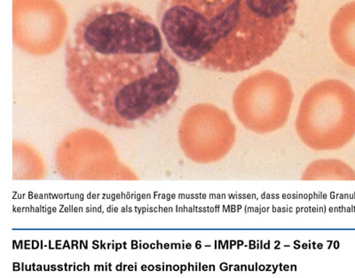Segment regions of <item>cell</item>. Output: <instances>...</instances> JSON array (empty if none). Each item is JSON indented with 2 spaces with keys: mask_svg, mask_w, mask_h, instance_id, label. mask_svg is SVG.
<instances>
[{
  "mask_svg": "<svg viewBox=\"0 0 355 278\" xmlns=\"http://www.w3.org/2000/svg\"><path fill=\"white\" fill-rule=\"evenodd\" d=\"M67 28L68 17L56 0L12 1V37L22 51L36 56L55 53Z\"/></svg>",
  "mask_w": 355,
  "mask_h": 278,
  "instance_id": "cell-5",
  "label": "cell"
},
{
  "mask_svg": "<svg viewBox=\"0 0 355 278\" xmlns=\"http://www.w3.org/2000/svg\"><path fill=\"white\" fill-rule=\"evenodd\" d=\"M293 99V87L286 77L264 71L241 82L234 93L233 108L244 128L266 134L286 124Z\"/></svg>",
  "mask_w": 355,
  "mask_h": 278,
  "instance_id": "cell-4",
  "label": "cell"
},
{
  "mask_svg": "<svg viewBox=\"0 0 355 278\" xmlns=\"http://www.w3.org/2000/svg\"><path fill=\"white\" fill-rule=\"evenodd\" d=\"M297 0H160L157 21L183 62L239 73L274 55L296 21Z\"/></svg>",
  "mask_w": 355,
  "mask_h": 278,
  "instance_id": "cell-2",
  "label": "cell"
},
{
  "mask_svg": "<svg viewBox=\"0 0 355 278\" xmlns=\"http://www.w3.org/2000/svg\"><path fill=\"white\" fill-rule=\"evenodd\" d=\"M329 37L342 62L355 68V1L342 6L333 17Z\"/></svg>",
  "mask_w": 355,
  "mask_h": 278,
  "instance_id": "cell-7",
  "label": "cell"
},
{
  "mask_svg": "<svg viewBox=\"0 0 355 278\" xmlns=\"http://www.w3.org/2000/svg\"><path fill=\"white\" fill-rule=\"evenodd\" d=\"M301 179L303 181H355V171L341 160H316L306 167Z\"/></svg>",
  "mask_w": 355,
  "mask_h": 278,
  "instance_id": "cell-8",
  "label": "cell"
},
{
  "mask_svg": "<svg viewBox=\"0 0 355 278\" xmlns=\"http://www.w3.org/2000/svg\"><path fill=\"white\" fill-rule=\"evenodd\" d=\"M236 128L225 110L210 103L188 110L180 128V141L190 159L201 164L223 159L234 147Z\"/></svg>",
  "mask_w": 355,
  "mask_h": 278,
  "instance_id": "cell-6",
  "label": "cell"
},
{
  "mask_svg": "<svg viewBox=\"0 0 355 278\" xmlns=\"http://www.w3.org/2000/svg\"><path fill=\"white\" fill-rule=\"evenodd\" d=\"M295 125L300 140L311 150L345 147L355 137V91L337 80L313 85L301 101Z\"/></svg>",
  "mask_w": 355,
  "mask_h": 278,
  "instance_id": "cell-3",
  "label": "cell"
},
{
  "mask_svg": "<svg viewBox=\"0 0 355 278\" xmlns=\"http://www.w3.org/2000/svg\"><path fill=\"white\" fill-rule=\"evenodd\" d=\"M166 44L153 19L135 6H95L67 42V87L80 109L103 125L148 124L169 112L179 97V64Z\"/></svg>",
  "mask_w": 355,
  "mask_h": 278,
  "instance_id": "cell-1",
  "label": "cell"
}]
</instances>
